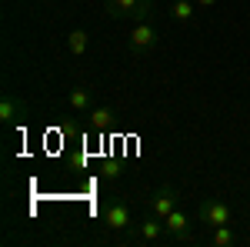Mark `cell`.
<instances>
[{"label": "cell", "instance_id": "cell-14", "mask_svg": "<svg viewBox=\"0 0 250 247\" xmlns=\"http://www.w3.org/2000/svg\"><path fill=\"white\" fill-rule=\"evenodd\" d=\"M193 3H197V7H200V10H213V7H217V3H220V0H193Z\"/></svg>", "mask_w": 250, "mask_h": 247}, {"label": "cell", "instance_id": "cell-7", "mask_svg": "<svg viewBox=\"0 0 250 247\" xmlns=\"http://www.w3.org/2000/svg\"><path fill=\"white\" fill-rule=\"evenodd\" d=\"M23 117H27V104H23L20 97L7 94L0 100V124H3V127H17Z\"/></svg>", "mask_w": 250, "mask_h": 247}, {"label": "cell", "instance_id": "cell-1", "mask_svg": "<svg viewBox=\"0 0 250 247\" xmlns=\"http://www.w3.org/2000/svg\"><path fill=\"white\" fill-rule=\"evenodd\" d=\"M104 10L107 17L114 20H147L154 10V0H104Z\"/></svg>", "mask_w": 250, "mask_h": 247}, {"label": "cell", "instance_id": "cell-4", "mask_svg": "<svg viewBox=\"0 0 250 247\" xmlns=\"http://www.w3.org/2000/svg\"><path fill=\"white\" fill-rule=\"evenodd\" d=\"M100 217H104V227L107 230H130V224H134L127 201H120V197H110L104 204V210H100Z\"/></svg>", "mask_w": 250, "mask_h": 247}, {"label": "cell", "instance_id": "cell-3", "mask_svg": "<svg viewBox=\"0 0 250 247\" xmlns=\"http://www.w3.org/2000/svg\"><path fill=\"white\" fill-rule=\"evenodd\" d=\"M157 44H160V34H157V27L150 20H137L134 27H130V34H127V50H130L134 57L150 54Z\"/></svg>", "mask_w": 250, "mask_h": 247}, {"label": "cell", "instance_id": "cell-6", "mask_svg": "<svg viewBox=\"0 0 250 247\" xmlns=\"http://www.w3.org/2000/svg\"><path fill=\"white\" fill-rule=\"evenodd\" d=\"M164 227H167V241H190V237H193L190 217H187L180 207H173L170 214L164 217Z\"/></svg>", "mask_w": 250, "mask_h": 247}, {"label": "cell", "instance_id": "cell-5", "mask_svg": "<svg viewBox=\"0 0 250 247\" xmlns=\"http://www.w3.org/2000/svg\"><path fill=\"white\" fill-rule=\"evenodd\" d=\"M130 234H134V241L140 244H157V241H167V227H164V221L154 217V214H147V217H140L130 224Z\"/></svg>", "mask_w": 250, "mask_h": 247}, {"label": "cell", "instance_id": "cell-2", "mask_svg": "<svg viewBox=\"0 0 250 247\" xmlns=\"http://www.w3.org/2000/svg\"><path fill=\"white\" fill-rule=\"evenodd\" d=\"M197 221H200L204 227L233 224V207L224 201V197H207V201H200V207H197Z\"/></svg>", "mask_w": 250, "mask_h": 247}, {"label": "cell", "instance_id": "cell-13", "mask_svg": "<svg viewBox=\"0 0 250 247\" xmlns=\"http://www.w3.org/2000/svg\"><path fill=\"white\" fill-rule=\"evenodd\" d=\"M67 104H70L74 114H90V90L87 87H74L67 94Z\"/></svg>", "mask_w": 250, "mask_h": 247}, {"label": "cell", "instance_id": "cell-11", "mask_svg": "<svg viewBox=\"0 0 250 247\" xmlns=\"http://www.w3.org/2000/svg\"><path fill=\"white\" fill-rule=\"evenodd\" d=\"M207 244H210V247H233V244H237L233 224H224V227H207Z\"/></svg>", "mask_w": 250, "mask_h": 247}, {"label": "cell", "instance_id": "cell-12", "mask_svg": "<svg viewBox=\"0 0 250 247\" xmlns=\"http://www.w3.org/2000/svg\"><path fill=\"white\" fill-rule=\"evenodd\" d=\"M87 47H90L87 30H70V34H67V54H70V57H83Z\"/></svg>", "mask_w": 250, "mask_h": 247}, {"label": "cell", "instance_id": "cell-8", "mask_svg": "<svg viewBox=\"0 0 250 247\" xmlns=\"http://www.w3.org/2000/svg\"><path fill=\"white\" fill-rule=\"evenodd\" d=\"M173 207H177V190H173L170 184L157 187V190H154V197H150V214L164 221V217H167V214H170Z\"/></svg>", "mask_w": 250, "mask_h": 247}, {"label": "cell", "instance_id": "cell-10", "mask_svg": "<svg viewBox=\"0 0 250 247\" xmlns=\"http://www.w3.org/2000/svg\"><path fill=\"white\" fill-rule=\"evenodd\" d=\"M197 3L193 0H170V17L180 23V27H187V23H193V17H197Z\"/></svg>", "mask_w": 250, "mask_h": 247}, {"label": "cell", "instance_id": "cell-9", "mask_svg": "<svg viewBox=\"0 0 250 247\" xmlns=\"http://www.w3.org/2000/svg\"><path fill=\"white\" fill-rule=\"evenodd\" d=\"M117 124V114L114 107H107V104H100V107H90V131L94 134H107L110 127Z\"/></svg>", "mask_w": 250, "mask_h": 247}]
</instances>
